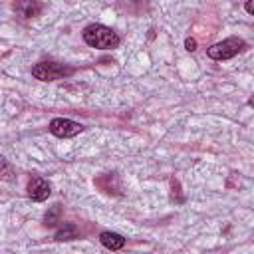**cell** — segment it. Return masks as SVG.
Listing matches in <instances>:
<instances>
[{"instance_id": "cell-7", "label": "cell", "mask_w": 254, "mask_h": 254, "mask_svg": "<svg viewBox=\"0 0 254 254\" xmlns=\"http://www.w3.org/2000/svg\"><path fill=\"white\" fill-rule=\"evenodd\" d=\"M14 8L20 12V16H24V18H32V16H38V14H40L42 4L26 0V2H18V4H14Z\"/></svg>"}, {"instance_id": "cell-2", "label": "cell", "mask_w": 254, "mask_h": 254, "mask_svg": "<svg viewBox=\"0 0 254 254\" xmlns=\"http://www.w3.org/2000/svg\"><path fill=\"white\" fill-rule=\"evenodd\" d=\"M246 48V42L242 40V38H238V36H230V38H226V40H222V42H218V44H212L208 50H206V54H208V58H212V60H216V62H222V60H230V58H234L238 52H242Z\"/></svg>"}, {"instance_id": "cell-11", "label": "cell", "mask_w": 254, "mask_h": 254, "mask_svg": "<svg viewBox=\"0 0 254 254\" xmlns=\"http://www.w3.org/2000/svg\"><path fill=\"white\" fill-rule=\"evenodd\" d=\"M244 10H246L248 14H252V16H254V0H248V2L244 4Z\"/></svg>"}, {"instance_id": "cell-4", "label": "cell", "mask_w": 254, "mask_h": 254, "mask_svg": "<svg viewBox=\"0 0 254 254\" xmlns=\"http://www.w3.org/2000/svg\"><path fill=\"white\" fill-rule=\"evenodd\" d=\"M50 133L56 135V137H62V139H67V137H73L77 133L83 131V125L77 123V121H71V119H65V117H56L50 121Z\"/></svg>"}, {"instance_id": "cell-9", "label": "cell", "mask_w": 254, "mask_h": 254, "mask_svg": "<svg viewBox=\"0 0 254 254\" xmlns=\"http://www.w3.org/2000/svg\"><path fill=\"white\" fill-rule=\"evenodd\" d=\"M60 214H62V206H60V204H54V206H52V210H48V212H46V216H44L46 224H48V226L58 224V222H60Z\"/></svg>"}, {"instance_id": "cell-1", "label": "cell", "mask_w": 254, "mask_h": 254, "mask_svg": "<svg viewBox=\"0 0 254 254\" xmlns=\"http://www.w3.org/2000/svg\"><path fill=\"white\" fill-rule=\"evenodd\" d=\"M83 42L95 50H113L119 46V36L115 30L103 26V24H89L81 32Z\"/></svg>"}, {"instance_id": "cell-5", "label": "cell", "mask_w": 254, "mask_h": 254, "mask_svg": "<svg viewBox=\"0 0 254 254\" xmlns=\"http://www.w3.org/2000/svg\"><path fill=\"white\" fill-rule=\"evenodd\" d=\"M50 192H52V187H50V183H48L46 179H42V177H34V179L28 183V196H30L32 200L42 202V200H46V198L50 196Z\"/></svg>"}, {"instance_id": "cell-6", "label": "cell", "mask_w": 254, "mask_h": 254, "mask_svg": "<svg viewBox=\"0 0 254 254\" xmlns=\"http://www.w3.org/2000/svg\"><path fill=\"white\" fill-rule=\"evenodd\" d=\"M99 240H101V244H103L107 250H111V252L121 250V248L125 246V238H123L121 234H117V232H109V230L101 232V234H99Z\"/></svg>"}, {"instance_id": "cell-3", "label": "cell", "mask_w": 254, "mask_h": 254, "mask_svg": "<svg viewBox=\"0 0 254 254\" xmlns=\"http://www.w3.org/2000/svg\"><path fill=\"white\" fill-rule=\"evenodd\" d=\"M73 69L65 67L64 64L58 62H38L36 65H32V75L40 81H54V79H62L65 75H69Z\"/></svg>"}, {"instance_id": "cell-10", "label": "cell", "mask_w": 254, "mask_h": 254, "mask_svg": "<svg viewBox=\"0 0 254 254\" xmlns=\"http://www.w3.org/2000/svg\"><path fill=\"white\" fill-rule=\"evenodd\" d=\"M185 48H187L189 52H194V50H196V40H194V38H187Z\"/></svg>"}, {"instance_id": "cell-8", "label": "cell", "mask_w": 254, "mask_h": 254, "mask_svg": "<svg viewBox=\"0 0 254 254\" xmlns=\"http://www.w3.org/2000/svg\"><path fill=\"white\" fill-rule=\"evenodd\" d=\"M77 236V226L71 222H64V226L56 232V240H71Z\"/></svg>"}]
</instances>
